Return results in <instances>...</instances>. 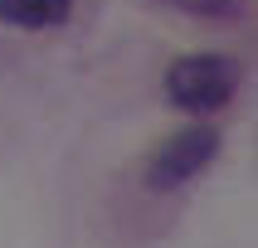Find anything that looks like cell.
<instances>
[{
  "instance_id": "obj_2",
  "label": "cell",
  "mask_w": 258,
  "mask_h": 248,
  "mask_svg": "<svg viewBox=\"0 0 258 248\" xmlns=\"http://www.w3.org/2000/svg\"><path fill=\"white\" fill-rule=\"evenodd\" d=\"M219 146H224V136H219L215 127H185V131H175L171 141H161V151L151 156V166H146V185H151V190H180V185H190L200 171L215 166Z\"/></svg>"
},
{
  "instance_id": "obj_1",
  "label": "cell",
  "mask_w": 258,
  "mask_h": 248,
  "mask_svg": "<svg viewBox=\"0 0 258 248\" xmlns=\"http://www.w3.org/2000/svg\"><path fill=\"white\" fill-rule=\"evenodd\" d=\"M239 63L224 54H185L166 68V102L180 107L190 117H205V112H219L224 102L239 93Z\"/></svg>"
},
{
  "instance_id": "obj_4",
  "label": "cell",
  "mask_w": 258,
  "mask_h": 248,
  "mask_svg": "<svg viewBox=\"0 0 258 248\" xmlns=\"http://www.w3.org/2000/svg\"><path fill=\"white\" fill-rule=\"evenodd\" d=\"M175 15H190V20H234L244 0H156Z\"/></svg>"
},
{
  "instance_id": "obj_3",
  "label": "cell",
  "mask_w": 258,
  "mask_h": 248,
  "mask_svg": "<svg viewBox=\"0 0 258 248\" xmlns=\"http://www.w3.org/2000/svg\"><path fill=\"white\" fill-rule=\"evenodd\" d=\"M73 10V0H0V20L15 29H49L63 25Z\"/></svg>"
}]
</instances>
